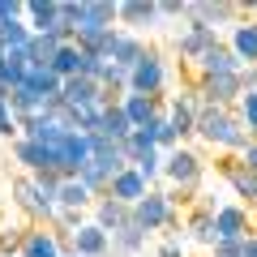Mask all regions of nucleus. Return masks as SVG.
I'll list each match as a JSON object with an SVG mask.
<instances>
[{
  "instance_id": "obj_31",
  "label": "nucleus",
  "mask_w": 257,
  "mask_h": 257,
  "mask_svg": "<svg viewBox=\"0 0 257 257\" xmlns=\"http://www.w3.org/2000/svg\"><path fill=\"white\" fill-rule=\"evenodd\" d=\"M128 167H133V172L155 189V180H163V150H146V155H138Z\"/></svg>"
},
{
  "instance_id": "obj_21",
  "label": "nucleus",
  "mask_w": 257,
  "mask_h": 257,
  "mask_svg": "<svg viewBox=\"0 0 257 257\" xmlns=\"http://www.w3.org/2000/svg\"><path fill=\"white\" fill-rule=\"evenodd\" d=\"M210 73H244V64H240V56L227 47V39L197 60V77H210Z\"/></svg>"
},
{
  "instance_id": "obj_29",
  "label": "nucleus",
  "mask_w": 257,
  "mask_h": 257,
  "mask_svg": "<svg viewBox=\"0 0 257 257\" xmlns=\"http://www.w3.org/2000/svg\"><path fill=\"white\" fill-rule=\"evenodd\" d=\"M30 39H35V30L26 26V18H22V22H9V26H0V47H5V52H26Z\"/></svg>"
},
{
  "instance_id": "obj_2",
  "label": "nucleus",
  "mask_w": 257,
  "mask_h": 257,
  "mask_svg": "<svg viewBox=\"0 0 257 257\" xmlns=\"http://www.w3.org/2000/svg\"><path fill=\"white\" fill-rule=\"evenodd\" d=\"M163 180L172 184L167 197H172V202H184V193H202L206 159L197 155L193 146H176L172 155H163Z\"/></svg>"
},
{
  "instance_id": "obj_12",
  "label": "nucleus",
  "mask_w": 257,
  "mask_h": 257,
  "mask_svg": "<svg viewBox=\"0 0 257 257\" xmlns=\"http://www.w3.org/2000/svg\"><path fill=\"white\" fill-rule=\"evenodd\" d=\"M30 227L35 223L18 210V206H0V257H18L22 244H26Z\"/></svg>"
},
{
  "instance_id": "obj_13",
  "label": "nucleus",
  "mask_w": 257,
  "mask_h": 257,
  "mask_svg": "<svg viewBox=\"0 0 257 257\" xmlns=\"http://www.w3.org/2000/svg\"><path fill=\"white\" fill-rule=\"evenodd\" d=\"M197 111H202V99H197V90H193V86H184V90L167 103V120H172V128L180 133V142L197 133Z\"/></svg>"
},
{
  "instance_id": "obj_42",
  "label": "nucleus",
  "mask_w": 257,
  "mask_h": 257,
  "mask_svg": "<svg viewBox=\"0 0 257 257\" xmlns=\"http://www.w3.org/2000/svg\"><path fill=\"white\" fill-rule=\"evenodd\" d=\"M155 257H184V244H180V236H167L163 244H159V253Z\"/></svg>"
},
{
  "instance_id": "obj_10",
  "label": "nucleus",
  "mask_w": 257,
  "mask_h": 257,
  "mask_svg": "<svg viewBox=\"0 0 257 257\" xmlns=\"http://www.w3.org/2000/svg\"><path fill=\"white\" fill-rule=\"evenodd\" d=\"M253 231H257L253 210L240 206V202H227L219 214H214V236H219V240H248ZM219 240H214V244H219Z\"/></svg>"
},
{
  "instance_id": "obj_22",
  "label": "nucleus",
  "mask_w": 257,
  "mask_h": 257,
  "mask_svg": "<svg viewBox=\"0 0 257 257\" xmlns=\"http://www.w3.org/2000/svg\"><path fill=\"white\" fill-rule=\"evenodd\" d=\"M146 52H150V47H146V39H142V35H128V30H120V35H116V47H111V60H116L120 69H128V73H133Z\"/></svg>"
},
{
  "instance_id": "obj_44",
  "label": "nucleus",
  "mask_w": 257,
  "mask_h": 257,
  "mask_svg": "<svg viewBox=\"0 0 257 257\" xmlns=\"http://www.w3.org/2000/svg\"><path fill=\"white\" fill-rule=\"evenodd\" d=\"M240 86H244V94H257V64H244V73H240Z\"/></svg>"
},
{
  "instance_id": "obj_46",
  "label": "nucleus",
  "mask_w": 257,
  "mask_h": 257,
  "mask_svg": "<svg viewBox=\"0 0 257 257\" xmlns=\"http://www.w3.org/2000/svg\"><path fill=\"white\" fill-rule=\"evenodd\" d=\"M244 257H257V231H253V236L244 240Z\"/></svg>"
},
{
  "instance_id": "obj_37",
  "label": "nucleus",
  "mask_w": 257,
  "mask_h": 257,
  "mask_svg": "<svg viewBox=\"0 0 257 257\" xmlns=\"http://www.w3.org/2000/svg\"><path fill=\"white\" fill-rule=\"evenodd\" d=\"M0 138H9V142L22 138L18 120H13V111H9V90H5V86H0Z\"/></svg>"
},
{
  "instance_id": "obj_14",
  "label": "nucleus",
  "mask_w": 257,
  "mask_h": 257,
  "mask_svg": "<svg viewBox=\"0 0 257 257\" xmlns=\"http://www.w3.org/2000/svg\"><path fill=\"white\" fill-rule=\"evenodd\" d=\"M60 99L69 103L73 111H82V107H103V86L90 82V77H69V82L60 86Z\"/></svg>"
},
{
  "instance_id": "obj_35",
  "label": "nucleus",
  "mask_w": 257,
  "mask_h": 257,
  "mask_svg": "<svg viewBox=\"0 0 257 257\" xmlns=\"http://www.w3.org/2000/svg\"><path fill=\"white\" fill-rule=\"evenodd\" d=\"M120 146H124L128 163H133L138 155H146V150H159V146H155V133H150V128H133V133H128V138L120 142Z\"/></svg>"
},
{
  "instance_id": "obj_23",
  "label": "nucleus",
  "mask_w": 257,
  "mask_h": 257,
  "mask_svg": "<svg viewBox=\"0 0 257 257\" xmlns=\"http://www.w3.org/2000/svg\"><path fill=\"white\" fill-rule=\"evenodd\" d=\"M150 193V184L142 180L138 172H133V167H128V172H120L116 180H111V189H107V197H116V202H124V206H138L142 197H146Z\"/></svg>"
},
{
  "instance_id": "obj_16",
  "label": "nucleus",
  "mask_w": 257,
  "mask_h": 257,
  "mask_svg": "<svg viewBox=\"0 0 257 257\" xmlns=\"http://www.w3.org/2000/svg\"><path fill=\"white\" fill-rule=\"evenodd\" d=\"M120 107H124V116H128L133 128H146V124H155V120L167 111V103L163 99H146V94H124Z\"/></svg>"
},
{
  "instance_id": "obj_6",
  "label": "nucleus",
  "mask_w": 257,
  "mask_h": 257,
  "mask_svg": "<svg viewBox=\"0 0 257 257\" xmlns=\"http://www.w3.org/2000/svg\"><path fill=\"white\" fill-rule=\"evenodd\" d=\"M167 60L159 47H150L146 56H142V64L128 73V94H146V99H163V86H167Z\"/></svg>"
},
{
  "instance_id": "obj_48",
  "label": "nucleus",
  "mask_w": 257,
  "mask_h": 257,
  "mask_svg": "<svg viewBox=\"0 0 257 257\" xmlns=\"http://www.w3.org/2000/svg\"><path fill=\"white\" fill-rule=\"evenodd\" d=\"M64 257H77V253H64Z\"/></svg>"
},
{
  "instance_id": "obj_47",
  "label": "nucleus",
  "mask_w": 257,
  "mask_h": 257,
  "mask_svg": "<svg viewBox=\"0 0 257 257\" xmlns=\"http://www.w3.org/2000/svg\"><path fill=\"white\" fill-rule=\"evenodd\" d=\"M0 69H5V47H0Z\"/></svg>"
},
{
  "instance_id": "obj_49",
  "label": "nucleus",
  "mask_w": 257,
  "mask_h": 257,
  "mask_svg": "<svg viewBox=\"0 0 257 257\" xmlns=\"http://www.w3.org/2000/svg\"><path fill=\"white\" fill-rule=\"evenodd\" d=\"M253 214H257V206H253Z\"/></svg>"
},
{
  "instance_id": "obj_45",
  "label": "nucleus",
  "mask_w": 257,
  "mask_h": 257,
  "mask_svg": "<svg viewBox=\"0 0 257 257\" xmlns=\"http://www.w3.org/2000/svg\"><path fill=\"white\" fill-rule=\"evenodd\" d=\"M240 163H244L248 172H257V138H253V142L244 146V155H240Z\"/></svg>"
},
{
  "instance_id": "obj_25",
  "label": "nucleus",
  "mask_w": 257,
  "mask_h": 257,
  "mask_svg": "<svg viewBox=\"0 0 257 257\" xmlns=\"http://www.w3.org/2000/svg\"><path fill=\"white\" fill-rule=\"evenodd\" d=\"M60 47H64L60 35H35V39H30V47H26L30 69H52L56 56H60Z\"/></svg>"
},
{
  "instance_id": "obj_32",
  "label": "nucleus",
  "mask_w": 257,
  "mask_h": 257,
  "mask_svg": "<svg viewBox=\"0 0 257 257\" xmlns=\"http://www.w3.org/2000/svg\"><path fill=\"white\" fill-rule=\"evenodd\" d=\"M128 133H133V124H128L124 107H103V138H111V142H124Z\"/></svg>"
},
{
  "instance_id": "obj_8",
  "label": "nucleus",
  "mask_w": 257,
  "mask_h": 257,
  "mask_svg": "<svg viewBox=\"0 0 257 257\" xmlns=\"http://www.w3.org/2000/svg\"><path fill=\"white\" fill-rule=\"evenodd\" d=\"M214 172L227 180V189L240 197V206L253 210V206H257V172H248V167L240 163V155H223L219 163H214Z\"/></svg>"
},
{
  "instance_id": "obj_5",
  "label": "nucleus",
  "mask_w": 257,
  "mask_h": 257,
  "mask_svg": "<svg viewBox=\"0 0 257 257\" xmlns=\"http://www.w3.org/2000/svg\"><path fill=\"white\" fill-rule=\"evenodd\" d=\"M133 223L142 231H163V227H176L180 214H176V202L167 197V189H150L138 206H133Z\"/></svg>"
},
{
  "instance_id": "obj_17",
  "label": "nucleus",
  "mask_w": 257,
  "mask_h": 257,
  "mask_svg": "<svg viewBox=\"0 0 257 257\" xmlns=\"http://www.w3.org/2000/svg\"><path fill=\"white\" fill-rule=\"evenodd\" d=\"M227 47L240 56V64H257V22L248 13L227 30Z\"/></svg>"
},
{
  "instance_id": "obj_3",
  "label": "nucleus",
  "mask_w": 257,
  "mask_h": 257,
  "mask_svg": "<svg viewBox=\"0 0 257 257\" xmlns=\"http://www.w3.org/2000/svg\"><path fill=\"white\" fill-rule=\"evenodd\" d=\"M9 193H13V206H18L22 214H26L30 223H39V227H52V219H56V202L43 193V184L35 180V176H13V184H9Z\"/></svg>"
},
{
  "instance_id": "obj_34",
  "label": "nucleus",
  "mask_w": 257,
  "mask_h": 257,
  "mask_svg": "<svg viewBox=\"0 0 257 257\" xmlns=\"http://www.w3.org/2000/svg\"><path fill=\"white\" fill-rule=\"evenodd\" d=\"M146 128L155 133V146L163 150V155H172L176 146H184V142H180V133H176V128H172V120H167V111H163V116L155 120V124H146Z\"/></svg>"
},
{
  "instance_id": "obj_15",
  "label": "nucleus",
  "mask_w": 257,
  "mask_h": 257,
  "mask_svg": "<svg viewBox=\"0 0 257 257\" xmlns=\"http://www.w3.org/2000/svg\"><path fill=\"white\" fill-rule=\"evenodd\" d=\"M120 26H124L128 35L155 30L159 26V5L155 0H124V5H120Z\"/></svg>"
},
{
  "instance_id": "obj_7",
  "label": "nucleus",
  "mask_w": 257,
  "mask_h": 257,
  "mask_svg": "<svg viewBox=\"0 0 257 257\" xmlns=\"http://www.w3.org/2000/svg\"><path fill=\"white\" fill-rule=\"evenodd\" d=\"M193 90H197L202 103H210V107H236L244 86H240V73H210V77H197Z\"/></svg>"
},
{
  "instance_id": "obj_9",
  "label": "nucleus",
  "mask_w": 257,
  "mask_h": 257,
  "mask_svg": "<svg viewBox=\"0 0 257 257\" xmlns=\"http://www.w3.org/2000/svg\"><path fill=\"white\" fill-rule=\"evenodd\" d=\"M26 26L35 35H60L64 43H73V30H64L60 22V0H26Z\"/></svg>"
},
{
  "instance_id": "obj_27",
  "label": "nucleus",
  "mask_w": 257,
  "mask_h": 257,
  "mask_svg": "<svg viewBox=\"0 0 257 257\" xmlns=\"http://www.w3.org/2000/svg\"><path fill=\"white\" fill-rule=\"evenodd\" d=\"M94 202H99V197H94L82 180H64L60 193H56V206H60V210H86V206H94Z\"/></svg>"
},
{
  "instance_id": "obj_20",
  "label": "nucleus",
  "mask_w": 257,
  "mask_h": 257,
  "mask_svg": "<svg viewBox=\"0 0 257 257\" xmlns=\"http://www.w3.org/2000/svg\"><path fill=\"white\" fill-rule=\"evenodd\" d=\"M94 223H99L107 236H116L120 227H128V223H133V206L116 202V197H99V202H94Z\"/></svg>"
},
{
  "instance_id": "obj_39",
  "label": "nucleus",
  "mask_w": 257,
  "mask_h": 257,
  "mask_svg": "<svg viewBox=\"0 0 257 257\" xmlns=\"http://www.w3.org/2000/svg\"><path fill=\"white\" fill-rule=\"evenodd\" d=\"M82 0H60V22H64V30H77L82 26Z\"/></svg>"
},
{
  "instance_id": "obj_33",
  "label": "nucleus",
  "mask_w": 257,
  "mask_h": 257,
  "mask_svg": "<svg viewBox=\"0 0 257 257\" xmlns=\"http://www.w3.org/2000/svg\"><path fill=\"white\" fill-rule=\"evenodd\" d=\"M77 180H82L86 189L94 193V197H107V189H111V176L103 172V163H94V159L82 167V172H77Z\"/></svg>"
},
{
  "instance_id": "obj_4",
  "label": "nucleus",
  "mask_w": 257,
  "mask_h": 257,
  "mask_svg": "<svg viewBox=\"0 0 257 257\" xmlns=\"http://www.w3.org/2000/svg\"><path fill=\"white\" fill-rule=\"evenodd\" d=\"M244 18V5H236V0H184V22L189 26H236V22Z\"/></svg>"
},
{
  "instance_id": "obj_43",
  "label": "nucleus",
  "mask_w": 257,
  "mask_h": 257,
  "mask_svg": "<svg viewBox=\"0 0 257 257\" xmlns=\"http://www.w3.org/2000/svg\"><path fill=\"white\" fill-rule=\"evenodd\" d=\"M155 5H159V18H184L180 0H155Z\"/></svg>"
},
{
  "instance_id": "obj_50",
  "label": "nucleus",
  "mask_w": 257,
  "mask_h": 257,
  "mask_svg": "<svg viewBox=\"0 0 257 257\" xmlns=\"http://www.w3.org/2000/svg\"><path fill=\"white\" fill-rule=\"evenodd\" d=\"M253 22H257V18H253Z\"/></svg>"
},
{
  "instance_id": "obj_30",
  "label": "nucleus",
  "mask_w": 257,
  "mask_h": 257,
  "mask_svg": "<svg viewBox=\"0 0 257 257\" xmlns=\"http://www.w3.org/2000/svg\"><path fill=\"white\" fill-rule=\"evenodd\" d=\"M60 86H64V82L52 73V69H30V77H26V90H35L43 103L56 99V94H60Z\"/></svg>"
},
{
  "instance_id": "obj_40",
  "label": "nucleus",
  "mask_w": 257,
  "mask_h": 257,
  "mask_svg": "<svg viewBox=\"0 0 257 257\" xmlns=\"http://www.w3.org/2000/svg\"><path fill=\"white\" fill-rule=\"evenodd\" d=\"M22 18H26V0H0V26L22 22Z\"/></svg>"
},
{
  "instance_id": "obj_19",
  "label": "nucleus",
  "mask_w": 257,
  "mask_h": 257,
  "mask_svg": "<svg viewBox=\"0 0 257 257\" xmlns=\"http://www.w3.org/2000/svg\"><path fill=\"white\" fill-rule=\"evenodd\" d=\"M73 253L77 257H111V236L90 219L82 231H73Z\"/></svg>"
},
{
  "instance_id": "obj_18",
  "label": "nucleus",
  "mask_w": 257,
  "mask_h": 257,
  "mask_svg": "<svg viewBox=\"0 0 257 257\" xmlns=\"http://www.w3.org/2000/svg\"><path fill=\"white\" fill-rule=\"evenodd\" d=\"M13 163H18L26 176H43V172L56 176V172H52V159H47V150L39 146V142H26V138L13 142Z\"/></svg>"
},
{
  "instance_id": "obj_38",
  "label": "nucleus",
  "mask_w": 257,
  "mask_h": 257,
  "mask_svg": "<svg viewBox=\"0 0 257 257\" xmlns=\"http://www.w3.org/2000/svg\"><path fill=\"white\" fill-rule=\"evenodd\" d=\"M236 116H240V124L248 128V138H257V94H240Z\"/></svg>"
},
{
  "instance_id": "obj_11",
  "label": "nucleus",
  "mask_w": 257,
  "mask_h": 257,
  "mask_svg": "<svg viewBox=\"0 0 257 257\" xmlns=\"http://www.w3.org/2000/svg\"><path fill=\"white\" fill-rule=\"evenodd\" d=\"M219 43H223L219 30H210V26H184L180 35H176V56H180L184 64L197 69V60H202L210 47H219Z\"/></svg>"
},
{
  "instance_id": "obj_26",
  "label": "nucleus",
  "mask_w": 257,
  "mask_h": 257,
  "mask_svg": "<svg viewBox=\"0 0 257 257\" xmlns=\"http://www.w3.org/2000/svg\"><path fill=\"white\" fill-rule=\"evenodd\" d=\"M146 240H150V231H142L138 223H128V227H120L111 236V257H142Z\"/></svg>"
},
{
  "instance_id": "obj_36",
  "label": "nucleus",
  "mask_w": 257,
  "mask_h": 257,
  "mask_svg": "<svg viewBox=\"0 0 257 257\" xmlns=\"http://www.w3.org/2000/svg\"><path fill=\"white\" fill-rule=\"evenodd\" d=\"M52 73L60 77V82L77 77V43H64V47H60V56H56V64H52Z\"/></svg>"
},
{
  "instance_id": "obj_24",
  "label": "nucleus",
  "mask_w": 257,
  "mask_h": 257,
  "mask_svg": "<svg viewBox=\"0 0 257 257\" xmlns=\"http://www.w3.org/2000/svg\"><path fill=\"white\" fill-rule=\"evenodd\" d=\"M18 257H64V248H60V240H56L52 227H39V223H35Z\"/></svg>"
},
{
  "instance_id": "obj_1",
  "label": "nucleus",
  "mask_w": 257,
  "mask_h": 257,
  "mask_svg": "<svg viewBox=\"0 0 257 257\" xmlns=\"http://www.w3.org/2000/svg\"><path fill=\"white\" fill-rule=\"evenodd\" d=\"M193 138H202L214 150H227V155H244V146L253 142L248 128L240 124L236 107H210V103H202V111H197V133Z\"/></svg>"
},
{
  "instance_id": "obj_41",
  "label": "nucleus",
  "mask_w": 257,
  "mask_h": 257,
  "mask_svg": "<svg viewBox=\"0 0 257 257\" xmlns=\"http://www.w3.org/2000/svg\"><path fill=\"white\" fill-rule=\"evenodd\" d=\"M210 257H244V240H219L210 248Z\"/></svg>"
},
{
  "instance_id": "obj_28",
  "label": "nucleus",
  "mask_w": 257,
  "mask_h": 257,
  "mask_svg": "<svg viewBox=\"0 0 257 257\" xmlns=\"http://www.w3.org/2000/svg\"><path fill=\"white\" fill-rule=\"evenodd\" d=\"M184 231H189L193 240H197V244H206V248H214V214L210 210H197V206H193L189 210V219H184Z\"/></svg>"
}]
</instances>
